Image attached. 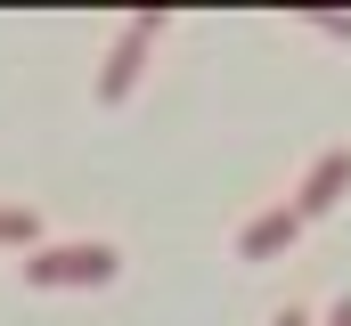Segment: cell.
Returning <instances> with one entry per match:
<instances>
[{
	"instance_id": "6da1fadb",
	"label": "cell",
	"mask_w": 351,
	"mask_h": 326,
	"mask_svg": "<svg viewBox=\"0 0 351 326\" xmlns=\"http://www.w3.org/2000/svg\"><path fill=\"white\" fill-rule=\"evenodd\" d=\"M123 253L106 237H66V244H33L25 253V286L33 294H66V286H114Z\"/></svg>"
},
{
	"instance_id": "7a4b0ae2",
	"label": "cell",
	"mask_w": 351,
	"mask_h": 326,
	"mask_svg": "<svg viewBox=\"0 0 351 326\" xmlns=\"http://www.w3.org/2000/svg\"><path fill=\"white\" fill-rule=\"evenodd\" d=\"M164 25H172L164 8H139V16H131V25L114 33V49H106V66H98V82H90V90H98V106H123V98L139 90V74H147V49L164 41Z\"/></svg>"
},
{
	"instance_id": "3957f363",
	"label": "cell",
	"mask_w": 351,
	"mask_h": 326,
	"mask_svg": "<svg viewBox=\"0 0 351 326\" xmlns=\"http://www.w3.org/2000/svg\"><path fill=\"white\" fill-rule=\"evenodd\" d=\"M343 196H351V147H319V155H311V171L294 179V204H286V212L311 229V221H327Z\"/></svg>"
},
{
	"instance_id": "277c9868",
	"label": "cell",
	"mask_w": 351,
	"mask_h": 326,
	"mask_svg": "<svg viewBox=\"0 0 351 326\" xmlns=\"http://www.w3.org/2000/svg\"><path fill=\"white\" fill-rule=\"evenodd\" d=\"M294 237H302V221L286 204H269V212H254L237 229V261H278V253H294Z\"/></svg>"
},
{
	"instance_id": "5b68a950",
	"label": "cell",
	"mask_w": 351,
	"mask_h": 326,
	"mask_svg": "<svg viewBox=\"0 0 351 326\" xmlns=\"http://www.w3.org/2000/svg\"><path fill=\"white\" fill-rule=\"evenodd\" d=\"M0 244H8V253H33V244H41V212H33V204H0Z\"/></svg>"
},
{
	"instance_id": "8992f818",
	"label": "cell",
	"mask_w": 351,
	"mask_h": 326,
	"mask_svg": "<svg viewBox=\"0 0 351 326\" xmlns=\"http://www.w3.org/2000/svg\"><path fill=\"white\" fill-rule=\"evenodd\" d=\"M311 33H319V41H343V49H351V16H311Z\"/></svg>"
},
{
	"instance_id": "52a82bcc",
	"label": "cell",
	"mask_w": 351,
	"mask_h": 326,
	"mask_svg": "<svg viewBox=\"0 0 351 326\" xmlns=\"http://www.w3.org/2000/svg\"><path fill=\"white\" fill-rule=\"evenodd\" d=\"M327 326H351V294H343V302H335V310H327Z\"/></svg>"
},
{
	"instance_id": "ba28073f",
	"label": "cell",
	"mask_w": 351,
	"mask_h": 326,
	"mask_svg": "<svg viewBox=\"0 0 351 326\" xmlns=\"http://www.w3.org/2000/svg\"><path fill=\"white\" fill-rule=\"evenodd\" d=\"M269 326H311V318H302V310H278V318H269Z\"/></svg>"
}]
</instances>
